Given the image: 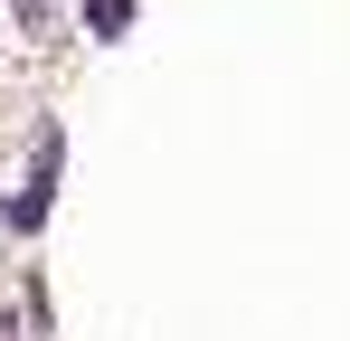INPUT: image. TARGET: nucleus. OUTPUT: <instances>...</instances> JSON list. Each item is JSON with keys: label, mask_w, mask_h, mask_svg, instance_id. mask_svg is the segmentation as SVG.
<instances>
[{"label": "nucleus", "mask_w": 350, "mask_h": 341, "mask_svg": "<svg viewBox=\"0 0 350 341\" xmlns=\"http://www.w3.org/2000/svg\"><path fill=\"white\" fill-rule=\"evenodd\" d=\"M123 19H133V0H85V29H95V38H114Z\"/></svg>", "instance_id": "2"}, {"label": "nucleus", "mask_w": 350, "mask_h": 341, "mask_svg": "<svg viewBox=\"0 0 350 341\" xmlns=\"http://www.w3.org/2000/svg\"><path fill=\"white\" fill-rule=\"evenodd\" d=\"M48 190H57V133H38V162H29V190L10 199V227H38V218H48Z\"/></svg>", "instance_id": "1"}]
</instances>
